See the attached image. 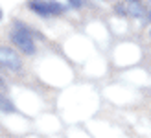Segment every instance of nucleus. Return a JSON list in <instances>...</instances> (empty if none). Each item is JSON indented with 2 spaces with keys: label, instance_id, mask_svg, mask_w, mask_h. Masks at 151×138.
Listing matches in <instances>:
<instances>
[{
  "label": "nucleus",
  "instance_id": "1",
  "mask_svg": "<svg viewBox=\"0 0 151 138\" xmlns=\"http://www.w3.org/2000/svg\"><path fill=\"white\" fill-rule=\"evenodd\" d=\"M11 39L20 52L28 53V55L35 53V42L32 39V35H29V29L26 26H22V22H17V29L11 33Z\"/></svg>",
  "mask_w": 151,
  "mask_h": 138
},
{
  "label": "nucleus",
  "instance_id": "2",
  "mask_svg": "<svg viewBox=\"0 0 151 138\" xmlns=\"http://www.w3.org/2000/svg\"><path fill=\"white\" fill-rule=\"evenodd\" d=\"M0 66H6L9 70H20L22 61L15 50L7 48V46H0Z\"/></svg>",
  "mask_w": 151,
  "mask_h": 138
},
{
  "label": "nucleus",
  "instance_id": "3",
  "mask_svg": "<svg viewBox=\"0 0 151 138\" xmlns=\"http://www.w3.org/2000/svg\"><path fill=\"white\" fill-rule=\"evenodd\" d=\"M28 4H29V9L35 11V13H39V15H42V17L50 15V11H48V2H46V0H29Z\"/></svg>",
  "mask_w": 151,
  "mask_h": 138
},
{
  "label": "nucleus",
  "instance_id": "4",
  "mask_svg": "<svg viewBox=\"0 0 151 138\" xmlns=\"http://www.w3.org/2000/svg\"><path fill=\"white\" fill-rule=\"evenodd\" d=\"M125 9H129L127 15H133V17H142V15H144V7H142L138 2H133L129 7H125Z\"/></svg>",
  "mask_w": 151,
  "mask_h": 138
},
{
  "label": "nucleus",
  "instance_id": "5",
  "mask_svg": "<svg viewBox=\"0 0 151 138\" xmlns=\"http://www.w3.org/2000/svg\"><path fill=\"white\" fill-rule=\"evenodd\" d=\"M48 11H50V15H61L65 11V6L57 4V2H48Z\"/></svg>",
  "mask_w": 151,
  "mask_h": 138
},
{
  "label": "nucleus",
  "instance_id": "6",
  "mask_svg": "<svg viewBox=\"0 0 151 138\" xmlns=\"http://www.w3.org/2000/svg\"><path fill=\"white\" fill-rule=\"evenodd\" d=\"M0 109H2V111H13V105L9 103V101H7V99L2 96V94H0Z\"/></svg>",
  "mask_w": 151,
  "mask_h": 138
},
{
  "label": "nucleus",
  "instance_id": "7",
  "mask_svg": "<svg viewBox=\"0 0 151 138\" xmlns=\"http://www.w3.org/2000/svg\"><path fill=\"white\" fill-rule=\"evenodd\" d=\"M68 2H70V6L74 7V9H79V7H81V0H68Z\"/></svg>",
  "mask_w": 151,
  "mask_h": 138
},
{
  "label": "nucleus",
  "instance_id": "8",
  "mask_svg": "<svg viewBox=\"0 0 151 138\" xmlns=\"http://www.w3.org/2000/svg\"><path fill=\"white\" fill-rule=\"evenodd\" d=\"M0 19H2V9H0Z\"/></svg>",
  "mask_w": 151,
  "mask_h": 138
},
{
  "label": "nucleus",
  "instance_id": "9",
  "mask_svg": "<svg viewBox=\"0 0 151 138\" xmlns=\"http://www.w3.org/2000/svg\"><path fill=\"white\" fill-rule=\"evenodd\" d=\"M131 2H138V0H131Z\"/></svg>",
  "mask_w": 151,
  "mask_h": 138
},
{
  "label": "nucleus",
  "instance_id": "10",
  "mask_svg": "<svg viewBox=\"0 0 151 138\" xmlns=\"http://www.w3.org/2000/svg\"><path fill=\"white\" fill-rule=\"evenodd\" d=\"M149 35H151V29H149Z\"/></svg>",
  "mask_w": 151,
  "mask_h": 138
}]
</instances>
